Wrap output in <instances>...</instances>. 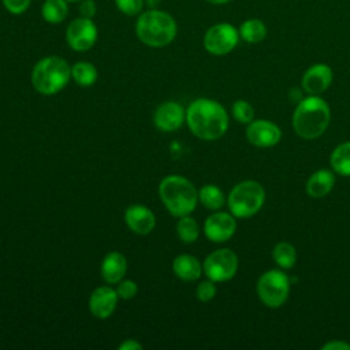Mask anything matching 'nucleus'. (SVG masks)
<instances>
[{
	"instance_id": "f257e3e1",
	"label": "nucleus",
	"mask_w": 350,
	"mask_h": 350,
	"mask_svg": "<svg viewBox=\"0 0 350 350\" xmlns=\"http://www.w3.org/2000/svg\"><path fill=\"white\" fill-rule=\"evenodd\" d=\"M186 123L200 139L213 141L223 137L228 129V113L212 98H196L186 109Z\"/></svg>"
},
{
	"instance_id": "f03ea898",
	"label": "nucleus",
	"mask_w": 350,
	"mask_h": 350,
	"mask_svg": "<svg viewBox=\"0 0 350 350\" xmlns=\"http://www.w3.org/2000/svg\"><path fill=\"white\" fill-rule=\"evenodd\" d=\"M137 38L150 48H164L170 45L178 34L175 18L165 10L149 8L142 11L134 25Z\"/></svg>"
},
{
	"instance_id": "7ed1b4c3",
	"label": "nucleus",
	"mask_w": 350,
	"mask_h": 350,
	"mask_svg": "<svg viewBox=\"0 0 350 350\" xmlns=\"http://www.w3.org/2000/svg\"><path fill=\"white\" fill-rule=\"evenodd\" d=\"M331 120V109L319 96H306L298 101L293 113V129L304 139H314L324 134Z\"/></svg>"
},
{
	"instance_id": "20e7f679",
	"label": "nucleus",
	"mask_w": 350,
	"mask_h": 350,
	"mask_svg": "<svg viewBox=\"0 0 350 350\" xmlns=\"http://www.w3.org/2000/svg\"><path fill=\"white\" fill-rule=\"evenodd\" d=\"M159 196L167 211L176 217L190 215L198 202L196 186L185 176L168 175L159 185Z\"/></svg>"
},
{
	"instance_id": "39448f33",
	"label": "nucleus",
	"mask_w": 350,
	"mask_h": 350,
	"mask_svg": "<svg viewBox=\"0 0 350 350\" xmlns=\"http://www.w3.org/2000/svg\"><path fill=\"white\" fill-rule=\"evenodd\" d=\"M71 79V66L60 56L51 55L40 59L31 70L33 88L45 96L63 90Z\"/></svg>"
},
{
	"instance_id": "423d86ee",
	"label": "nucleus",
	"mask_w": 350,
	"mask_h": 350,
	"mask_svg": "<svg viewBox=\"0 0 350 350\" xmlns=\"http://www.w3.org/2000/svg\"><path fill=\"white\" fill-rule=\"evenodd\" d=\"M265 202V190L257 180H242L237 183L227 196L230 212L238 219L254 216Z\"/></svg>"
},
{
	"instance_id": "0eeeda50",
	"label": "nucleus",
	"mask_w": 350,
	"mask_h": 350,
	"mask_svg": "<svg viewBox=\"0 0 350 350\" xmlns=\"http://www.w3.org/2000/svg\"><path fill=\"white\" fill-rule=\"evenodd\" d=\"M258 299L268 308L282 306L290 293V278L282 269H269L264 272L256 284Z\"/></svg>"
},
{
	"instance_id": "6e6552de",
	"label": "nucleus",
	"mask_w": 350,
	"mask_h": 350,
	"mask_svg": "<svg viewBox=\"0 0 350 350\" xmlns=\"http://www.w3.org/2000/svg\"><path fill=\"white\" fill-rule=\"evenodd\" d=\"M239 40L238 27L228 22H219L206 29L202 45L208 53L213 56H224L235 49Z\"/></svg>"
},
{
	"instance_id": "1a4fd4ad",
	"label": "nucleus",
	"mask_w": 350,
	"mask_h": 350,
	"mask_svg": "<svg viewBox=\"0 0 350 350\" xmlns=\"http://www.w3.org/2000/svg\"><path fill=\"white\" fill-rule=\"evenodd\" d=\"M202 271L208 279L216 282H227L232 279L238 271V257L227 247L213 250L202 262Z\"/></svg>"
},
{
	"instance_id": "9d476101",
	"label": "nucleus",
	"mask_w": 350,
	"mask_h": 350,
	"mask_svg": "<svg viewBox=\"0 0 350 350\" xmlns=\"http://www.w3.org/2000/svg\"><path fill=\"white\" fill-rule=\"evenodd\" d=\"M66 42L75 52H86L92 49L98 38V29L93 19L77 16L66 27Z\"/></svg>"
},
{
	"instance_id": "9b49d317",
	"label": "nucleus",
	"mask_w": 350,
	"mask_h": 350,
	"mask_svg": "<svg viewBox=\"0 0 350 350\" xmlns=\"http://www.w3.org/2000/svg\"><path fill=\"white\" fill-rule=\"evenodd\" d=\"M237 231V220L235 216L230 212L216 211L211 216L206 217L204 223V234L205 237L216 243H221L228 241Z\"/></svg>"
},
{
	"instance_id": "f8f14e48",
	"label": "nucleus",
	"mask_w": 350,
	"mask_h": 350,
	"mask_svg": "<svg viewBox=\"0 0 350 350\" xmlns=\"http://www.w3.org/2000/svg\"><path fill=\"white\" fill-rule=\"evenodd\" d=\"M246 138L257 148H271L280 141L282 130L271 120L257 119L247 124Z\"/></svg>"
},
{
	"instance_id": "ddd939ff",
	"label": "nucleus",
	"mask_w": 350,
	"mask_h": 350,
	"mask_svg": "<svg viewBox=\"0 0 350 350\" xmlns=\"http://www.w3.org/2000/svg\"><path fill=\"white\" fill-rule=\"evenodd\" d=\"M332 78H334V74L328 64L316 63V64H312L304 72L301 79V88L309 96H319L329 88Z\"/></svg>"
},
{
	"instance_id": "4468645a",
	"label": "nucleus",
	"mask_w": 350,
	"mask_h": 350,
	"mask_svg": "<svg viewBox=\"0 0 350 350\" xmlns=\"http://www.w3.org/2000/svg\"><path fill=\"white\" fill-rule=\"evenodd\" d=\"M185 120L186 112L183 107L175 101H165L160 104L153 115L154 126L164 133L178 130Z\"/></svg>"
},
{
	"instance_id": "2eb2a0df",
	"label": "nucleus",
	"mask_w": 350,
	"mask_h": 350,
	"mask_svg": "<svg viewBox=\"0 0 350 350\" xmlns=\"http://www.w3.org/2000/svg\"><path fill=\"white\" fill-rule=\"evenodd\" d=\"M118 293L109 286H100L89 297V310L97 319H108L116 309Z\"/></svg>"
},
{
	"instance_id": "dca6fc26",
	"label": "nucleus",
	"mask_w": 350,
	"mask_h": 350,
	"mask_svg": "<svg viewBox=\"0 0 350 350\" xmlns=\"http://www.w3.org/2000/svg\"><path fill=\"white\" fill-rule=\"evenodd\" d=\"M124 221L127 227L138 234V235H148L153 231L156 226V217L153 212L141 204L130 205L124 212Z\"/></svg>"
},
{
	"instance_id": "f3484780",
	"label": "nucleus",
	"mask_w": 350,
	"mask_h": 350,
	"mask_svg": "<svg viewBox=\"0 0 350 350\" xmlns=\"http://www.w3.org/2000/svg\"><path fill=\"white\" fill-rule=\"evenodd\" d=\"M127 271V260L120 252H109L101 261V278L108 284H118Z\"/></svg>"
},
{
	"instance_id": "a211bd4d",
	"label": "nucleus",
	"mask_w": 350,
	"mask_h": 350,
	"mask_svg": "<svg viewBox=\"0 0 350 350\" xmlns=\"http://www.w3.org/2000/svg\"><path fill=\"white\" fill-rule=\"evenodd\" d=\"M335 186V172L320 168L314 171L306 180V193L312 198L325 197Z\"/></svg>"
},
{
	"instance_id": "6ab92c4d",
	"label": "nucleus",
	"mask_w": 350,
	"mask_h": 350,
	"mask_svg": "<svg viewBox=\"0 0 350 350\" xmlns=\"http://www.w3.org/2000/svg\"><path fill=\"white\" fill-rule=\"evenodd\" d=\"M172 271L176 278L185 282H193L200 279L202 271V264L200 260L191 254H179L172 261Z\"/></svg>"
},
{
	"instance_id": "aec40b11",
	"label": "nucleus",
	"mask_w": 350,
	"mask_h": 350,
	"mask_svg": "<svg viewBox=\"0 0 350 350\" xmlns=\"http://www.w3.org/2000/svg\"><path fill=\"white\" fill-rule=\"evenodd\" d=\"M70 12V3L67 0H44L41 4V16L49 25H59L64 22Z\"/></svg>"
},
{
	"instance_id": "412c9836",
	"label": "nucleus",
	"mask_w": 350,
	"mask_h": 350,
	"mask_svg": "<svg viewBox=\"0 0 350 350\" xmlns=\"http://www.w3.org/2000/svg\"><path fill=\"white\" fill-rule=\"evenodd\" d=\"M238 31H239L241 40H243L247 44H258V42L264 41L267 37V33H268L267 25L258 18L245 19L239 25Z\"/></svg>"
},
{
	"instance_id": "4be33fe9",
	"label": "nucleus",
	"mask_w": 350,
	"mask_h": 350,
	"mask_svg": "<svg viewBox=\"0 0 350 350\" xmlns=\"http://www.w3.org/2000/svg\"><path fill=\"white\" fill-rule=\"evenodd\" d=\"M332 171L342 176H350V141L339 144L329 156Z\"/></svg>"
},
{
	"instance_id": "5701e85b",
	"label": "nucleus",
	"mask_w": 350,
	"mask_h": 350,
	"mask_svg": "<svg viewBox=\"0 0 350 350\" xmlns=\"http://www.w3.org/2000/svg\"><path fill=\"white\" fill-rule=\"evenodd\" d=\"M198 201L209 211H220L227 198L219 186L208 183L198 190Z\"/></svg>"
},
{
	"instance_id": "b1692460",
	"label": "nucleus",
	"mask_w": 350,
	"mask_h": 350,
	"mask_svg": "<svg viewBox=\"0 0 350 350\" xmlns=\"http://www.w3.org/2000/svg\"><path fill=\"white\" fill-rule=\"evenodd\" d=\"M98 77V71L94 64L89 62H77L71 66V78L74 82L82 88L92 86Z\"/></svg>"
},
{
	"instance_id": "393cba45",
	"label": "nucleus",
	"mask_w": 350,
	"mask_h": 350,
	"mask_svg": "<svg viewBox=\"0 0 350 350\" xmlns=\"http://www.w3.org/2000/svg\"><path fill=\"white\" fill-rule=\"evenodd\" d=\"M272 257L282 269H291L297 261V250L293 243L282 241L275 245Z\"/></svg>"
},
{
	"instance_id": "a878e982",
	"label": "nucleus",
	"mask_w": 350,
	"mask_h": 350,
	"mask_svg": "<svg viewBox=\"0 0 350 350\" xmlns=\"http://www.w3.org/2000/svg\"><path fill=\"white\" fill-rule=\"evenodd\" d=\"M176 234L183 243H193L198 239L200 226L197 220L190 217L189 215L180 216L176 223Z\"/></svg>"
},
{
	"instance_id": "bb28decb",
	"label": "nucleus",
	"mask_w": 350,
	"mask_h": 350,
	"mask_svg": "<svg viewBox=\"0 0 350 350\" xmlns=\"http://www.w3.org/2000/svg\"><path fill=\"white\" fill-rule=\"evenodd\" d=\"M231 112H232L234 119L238 123H242V124H249L253 120V118H254L253 105L249 101H246V100H237V101H234Z\"/></svg>"
},
{
	"instance_id": "cd10ccee",
	"label": "nucleus",
	"mask_w": 350,
	"mask_h": 350,
	"mask_svg": "<svg viewBox=\"0 0 350 350\" xmlns=\"http://www.w3.org/2000/svg\"><path fill=\"white\" fill-rule=\"evenodd\" d=\"M119 12L126 16H138L145 7V0H113Z\"/></svg>"
},
{
	"instance_id": "c85d7f7f",
	"label": "nucleus",
	"mask_w": 350,
	"mask_h": 350,
	"mask_svg": "<svg viewBox=\"0 0 350 350\" xmlns=\"http://www.w3.org/2000/svg\"><path fill=\"white\" fill-rule=\"evenodd\" d=\"M216 291H217V288H216L215 282L208 279V280H202L198 283V286L196 288V295L201 302H208L215 298Z\"/></svg>"
},
{
	"instance_id": "c756f323",
	"label": "nucleus",
	"mask_w": 350,
	"mask_h": 350,
	"mask_svg": "<svg viewBox=\"0 0 350 350\" xmlns=\"http://www.w3.org/2000/svg\"><path fill=\"white\" fill-rule=\"evenodd\" d=\"M116 293H118V297L120 299H133L135 295H137V291H138V286L134 280L131 279H122L118 286H116Z\"/></svg>"
},
{
	"instance_id": "7c9ffc66",
	"label": "nucleus",
	"mask_w": 350,
	"mask_h": 350,
	"mask_svg": "<svg viewBox=\"0 0 350 350\" xmlns=\"http://www.w3.org/2000/svg\"><path fill=\"white\" fill-rule=\"evenodd\" d=\"M31 1L33 0H1V4L11 15H22L30 8Z\"/></svg>"
},
{
	"instance_id": "2f4dec72",
	"label": "nucleus",
	"mask_w": 350,
	"mask_h": 350,
	"mask_svg": "<svg viewBox=\"0 0 350 350\" xmlns=\"http://www.w3.org/2000/svg\"><path fill=\"white\" fill-rule=\"evenodd\" d=\"M78 12L81 16L93 19L97 12V4L94 0H82L78 3Z\"/></svg>"
},
{
	"instance_id": "473e14b6",
	"label": "nucleus",
	"mask_w": 350,
	"mask_h": 350,
	"mask_svg": "<svg viewBox=\"0 0 350 350\" xmlns=\"http://www.w3.org/2000/svg\"><path fill=\"white\" fill-rule=\"evenodd\" d=\"M321 350H350V343L345 340L332 339L321 346Z\"/></svg>"
},
{
	"instance_id": "72a5a7b5",
	"label": "nucleus",
	"mask_w": 350,
	"mask_h": 350,
	"mask_svg": "<svg viewBox=\"0 0 350 350\" xmlns=\"http://www.w3.org/2000/svg\"><path fill=\"white\" fill-rule=\"evenodd\" d=\"M118 349L119 350H142V345L135 339H126L119 345Z\"/></svg>"
},
{
	"instance_id": "f704fd0d",
	"label": "nucleus",
	"mask_w": 350,
	"mask_h": 350,
	"mask_svg": "<svg viewBox=\"0 0 350 350\" xmlns=\"http://www.w3.org/2000/svg\"><path fill=\"white\" fill-rule=\"evenodd\" d=\"M290 98H291V101H301L304 97H302V94H301V92L297 89V88H293L291 90H290Z\"/></svg>"
},
{
	"instance_id": "c9c22d12",
	"label": "nucleus",
	"mask_w": 350,
	"mask_h": 350,
	"mask_svg": "<svg viewBox=\"0 0 350 350\" xmlns=\"http://www.w3.org/2000/svg\"><path fill=\"white\" fill-rule=\"evenodd\" d=\"M204 1H206L208 4H212V5H223V4H227L232 0H204Z\"/></svg>"
},
{
	"instance_id": "e433bc0d",
	"label": "nucleus",
	"mask_w": 350,
	"mask_h": 350,
	"mask_svg": "<svg viewBox=\"0 0 350 350\" xmlns=\"http://www.w3.org/2000/svg\"><path fill=\"white\" fill-rule=\"evenodd\" d=\"M70 4H78V3H81L82 0H67Z\"/></svg>"
}]
</instances>
